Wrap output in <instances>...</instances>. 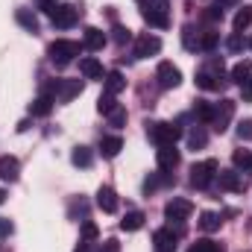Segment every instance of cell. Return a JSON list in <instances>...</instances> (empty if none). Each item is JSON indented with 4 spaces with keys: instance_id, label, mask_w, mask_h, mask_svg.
Instances as JSON below:
<instances>
[{
    "instance_id": "obj_1",
    "label": "cell",
    "mask_w": 252,
    "mask_h": 252,
    "mask_svg": "<svg viewBox=\"0 0 252 252\" xmlns=\"http://www.w3.org/2000/svg\"><path fill=\"white\" fill-rule=\"evenodd\" d=\"M79 53H82L79 41H70V38H56V41H50V44H47V56H50V62L56 64V67L70 64Z\"/></svg>"
},
{
    "instance_id": "obj_2",
    "label": "cell",
    "mask_w": 252,
    "mask_h": 252,
    "mask_svg": "<svg viewBox=\"0 0 252 252\" xmlns=\"http://www.w3.org/2000/svg\"><path fill=\"white\" fill-rule=\"evenodd\" d=\"M196 85L202 91H220L226 85V79H223V59H214L208 67L196 70Z\"/></svg>"
},
{
    "instance_id": "obj_3",
    "label": "cell",
    "mask_w": 252,
    "mask_h": 252,
    "mask_svg": "<svg viewBox=\"0 0 252 252\" xmlns=\"http://www.w3.org/2000/svg\"><path fill=\"white\" fill-rule=\"evenodd\" d=\"M217 173H220V164L214 161V158H205V161H196L193 167H190V185L193 188H208L214 179H217Z\"/></svg>"
},
{
    "instance_id": "obj_4",
    "label": "cell",
    "mask_w": 252,
    "mask_h": 252,
    "mask_svg": "<svg viewBox=\"0 0 252 252\" xmlns=\"http://www.w3.org/2000/svg\"><path fill=\"white\" fill-rule=\"evenodd\" d=\"M147 135L158 144V147H167V144H176L182 129L176 124H164V121H156V124H147Z\"/></svg>"
},
{
    "instance_id": "obj_5",
    "label": "cell",
    "mask_w": 252,
    "mask_h": 252,
    "mask_svg": "<svg viewBox=\"0 0 252 252\" xmlns=\"http://www.w3.org/2000/svg\"><path fill=\"white\" fill-rule=\"evenodd\" d=\"M232 118H235V100H220V103H214V121H211V126H214V132H226L229 129V124H232Z\"/></svg>"
},
{
    "instance_id": "obj_6",
    "label": "cell",
    "mask_w": 252,
    "mask_h": 252,
    "mask_svg": "<svg viewBox=\"0 0 252 252\" xmlns=\"http://www.w3.org/2000/svg\"><path fill=\"white\" fill-rule=\"evenodd\" d=\"M156 79H158V88H179V82H182V70L176 67L173 62H161L156 67Z\"/></svg>"
},
{
    "instance_id": "obj_7",
    "label": "cell",
    "mask_w": 252,
    "mask_h": 252,
    "mask_svg": "<svg viewBox=\"0 0 252 252\" xmlns=\"http://www.w3.org/2000/svg\"><path fill=\"white\" fill-rule=\"evenodd\" d=\"M156 164H158L161 173H173V170L179 167V150H176V144L158 147V150H156Z\"/></svg>"
},
{
    "instance_id": "obj_8",
    "label": "cell",
    "mask_w": 252,
    "mask_h": 252,
    "mask_svg": "<svg viewBox=\"0 0 252 252\" xmlns=\"http://www.w3.org/2000/svg\"><path fill=\"white\" fill-rule=\"evenodd\" d=\"M158 50H161V38H158V35L144 32V35L135 38V59H150V56H156Z\"/></svg>"
},
{
    "instance_id": "obj_9",
    "label": "cell",
    "mask_w": 252,
    "mask_h": 252,
    "mask_svg": "<svg viewBox=\"0 0 252 252\" xmlns=\"http://www.w3.org/2000/svg\"><path fill=\"white\" fill-rule=\"evenodd\" d=\"M190 211H193V205H190L188 199H179V196H173V199L164 205V217L173 220V223H185L190 217Z\"/></svg>"
},
{
    "instance_id": "obj_10",
    "label": "cell",
    "mask_w": 252,
    "mask_h": 252,
    "mask_svg": "<svg viewBox=\"0 0 252 252\" xmlns=\"http://www.w3.org/2000/svg\"><path fill=\"white\" fill-rule=\"evenodd\" d=\"M179 235H182L179 229L173 232V229L167 226V229H158V232L153 235V244H156L158 252H176V247H179Z\"/></svg>"
},
{
    "instance_id": "obj_11",
    "label": "cell",
    "mask_w": 252,
    "mask_h": 252,
    "mask_svg": "<svg viewBox=\"0 0 252 252\" xmlns=\"http://www.w3.org/2000/svg\"><path fill=\"white\" fill-rule=\"evenodd\" d=\"M82 79H56V100L59 103H70L73 97L82 94Z\"/></svg>"
},
{
    "instance_id": "obj_12",
    "label": "cell",
    "mask_w": 252,
    "mask_h": 252,
    "mask_svg": "<svg viewBox=\"0 0 252 252\" xmlns=\"http://www.w3.org/2000/svg\"><path fill=\"white\" fill-rule=\"evenodd\" d=\"M79 15H82V9H76V6H67L62 3V9L53 15V27H59V30H70L76 21H79Z\"/></svg>"
},
{
    "instance_id": "obj_13",
    "label": "cell",
    "mask_w": 252,
    "mask_h": 252,
    "mask_svg": "<svg viewBox=\"0 0 252 252\" xmlns=\"http://www.w3.org/2000/svg\"><path fill=\"white\" fill-rule=\"evenodd\" d=\"M141 15H144V21H147L150 27H158V30H164V27L170 24V18H167V9H164V3H161V0H158L156 6H150V9H144Z\"/></svg>"
},
{
    "instance_id": "obj_14",
    "label": "cell",
    "mask_w": 252,
    "mask_h": 252,
    "mask_svg": "<svg viewBox=\"0 0 252 252\" xmlns=\"http://www.w3.org/2000/svg\"><path fill=\"white\" fill-rule=\"evenodd\" d=\"M97 205H100V211H106V214H115V211L121 208V202H118V193H115V188L103 185V188L97 190Z\"/></svg>"
},
{
    "instance_id": "obj_15",
    "label": "cell",
    "mask_w": 252,
    "mask_h": 252,
    "mask_svg": "<svg viewBox=\"0 0 252 252\" xmlns=\"http://www.w3.org/2000/svg\"><path fill=\"white\" fill-rule=\"evenodd\" d=\"M21 176V164L15 156H0V179L3 182H18Z\"/></svg>"
},
{
    "instance_id": "obj_16",
    "label": "cell",
    "mask_w": 252,
    "mask_h": 252,
    "mask_svg": "<svg viewBox=\"0 0 252 252\" xmlns=\"http://www.w3.org/2000/svg\"><path fill=\"white\" fill-rule=\"evenodd\" d=\"M53 103H56V100H53L50 94H38V97L30 103V115H32V118H47V115L53 112Z\"/></svg>"
},
{
    "instance_id": "obj_17",
    "label": "cell",
    "mask_w": 252,
    "mask_h": 252,
    "mask_svg": "<svg viewBox=\"0 0 252 252\" xmlns=\"http://www.w3.org/2000/svg\"><path fill=\"white\" fill-rule=\"evenodd\" d=\"M121 150H124V138H121V135H106V138H100V156H103V158H115Z\"/></svg>"
},
{
    "instance_id": "obj_18",
    "label": "cell",
    "mask_w": 252,
    "mask_h": 252,
    "mask_svg": "<svg viewBox=\"0 0 252 252\" xmlns=\"http://www.w3.org/2000/svg\"><path fill=\"white\" fill-rule=\"evenodd\" d=\"M79 70H82V76H85V79H106V73H103V64L97 62L94 56H85V59H79Z\"/></svg>"
},
{
    "instance_id": "obj_19",
    "label": "cell",
    "mask_w": 252,
    "mask_h": 252,
    "mask_svg": "<svg viewBox=\"0 0 252 252\" xmlns=\"http://www.w3.org/2000/svg\"><path fill=\"white\" fill-rule=\"evenodd\" d=\"M217 182H220V188L223 190H232V193L244 190V182H241L238 170H220V173H217Z\"/></svg>"
},
{
    "instance_id": "obj_20",
    "label": "cell",
    "mask_w": 252,
    "mask_h": 252,
    "mask_svg": "<svg viewBox=\"0 0 252 252\" xmlns=\"http://www.w3.org/2000/svg\"><path fill=\"white\" fill-rule=\"evenodd\" d=\"M82 44H85L88 50H103V44H106V32L97 30V27H88L85 35H82Z\"/></svg>"
},
{
    "instance_id": "obj_21",
    "label": "cell",
    "mask_w": 252,
    "mask_h": 252,
    "mask_svg": "<svg viewBox=\"0 0 252 252\" xmlns=\"http://www.w3.org/2000/svg\"><path fill=\"white\" fill-rule=\"evenodd\" d=\"M103 85H106V94H121L126 88V79H124L121 70H109L106 79H103Z\"/></svg>"
},
{
    "instance_id": "obj_22",
    "label": "cell",
    "mask_w": 252,
    "mask_h": 252,
    "mask_svg": "<svg viewBox=\"0 0 252 252\" xmlns=\"http://www.w3.org/2000/svg\"><path fill=\"white\" fill-rule=\"evenodd\" d=\"M193 118H196L199 124H211V121H214V103L196 100V103H193Z\"/></svg>"
},
{
    "instance_id": "obj_23",
    "label": "cell",
    "mask_w": 252,
    "mask_h": 252,
    "mask_svg": "<svg viewBox=\"0 0 252 252\" xmlns=\"http://www.w3.org/2000/svg\"><path fill=\"white\" fill-rule=\"evenodd\" d=\"M70 161L76 164V167H91L94 164V153H91V147H73V153H70Z\"/></svg>"
},
{
    "instance_id": "obj_24",
    "label": "cell",
    "mask_w": 252,
    "mask_h": 252,
    "mask_svg": "<svg viewBox=\"0 0 252 252\" xmlns=\"http://www.w3.org/2000/svg\"><path fill=\"white\" fill-rule=\"evenodd\" d=\"M15 21H18L27 32H38V18H35V12H30V9H18V12H15Z\"/></svg>"
},
{
    "instance_id": "obj_25",
    "label": "cell",
    "mask_w": 252,
    "mask_h": 252,
    "mask_svg": "<svg viewBox=\"0 0 252 252\" xmlns=\"http://www.w3.org/2000/svg\"><path fill=\"white\" fill-rule=\"evenodd\" d=\"M144 220H147L144 211H126V217L121 220V229H124V232H138V229L144 226Z\"/></svg>"
},
{
    "instance_id": "obj_26",
    "label": "cell",
    "mask_w": 252,
    "mask_h": 252,
    "mask_svg": "<svg viewBox=\"0 0 252 252\" xmlns=\"http://www.w3.org/2000/svg\"><path fill=\"white\" fill-rule=\"evenodd\" d=\"M220 223H223V220H220L217 211H202V214H199V229H202V232H217Z\"/></svg>"
},
{
    "instance_id": "obj_27",
    "label": "cell",
    "mask_w": 252,
    "mask_h": 252,
    "mask_svg": "<svg viewBox=\"0 0 252 252\" xmlns=\"http://www.w3.org/2000/svg\"><path fill=\"white\" fill-rule=\"evenodd\" d=\"M252 76V64L250 62H238L232 67V82H238V85H247Z\"/></svg>"
},
{
    "instance_id": "obj_28",
    "label": "cell",
    "mask_w": 252,
    "mask_h": 252,
    "mask_svg": "<svg viewBox=\"0 0 252 252\" xmlns=\"http://www.w3.org/2000/svg\"><path fill=\"white\" fill-rule=\"evenodd\" d=\"M252 24V6H241L238 15H235V32H244Z\"/></svg>"
},
{
    "instance_id": "obj_29",
    "label": "cell",
    "mask_w": 252,
    "mask_h": 252,
    "mask_svg": "<svg viewBox=\"0 0 252 252\" xmlns=\"http://www.w3.org/2000/svg\"><path fill=\"white\" fill-rule=\"evenodd\" d=\"M188 144L193 147V150H202V147L208 144V132H205L202 126H196V129H190V132H188Z\"/></svg>"
},
{
    "instance_id": "obj_30",
    "label": "cell",
    "mask_w": 252,
    "mask_h": 252,
    "mask_svg": "<svg viewBox=\"0 0 252 252\" xmlns=\"http://www.w3.org/2000/svg\"><path fill=\"white\" fill-rule=\"evenodd\" d=\"M232 161H235V167H238V170H247V173H250V167H252V153H250V150H235Z\"/></svg>"
},
{
    "instance_id": "obj_31",
    "label": "cell",
    "mask_w": 252,
    "mask_h": 252,
    "mask_svg": "<svg viewBox=\"0 0 252 252\" xmlns=\"http://www.w3.org/2000/svg\"><path fill=\"white\" fill-rule=\"evenodd\" d=\"M182 41H185L188 50H199V32H196L193 27H185V30H182Z\"/></svg>"
},
{
    "instance_id": "obj_32",
    "label": "cell",
    "mask_w": 252,
    "mask_h": 252,
    "mask_svg": "<svg viewBox=\"0 0 252 252\" xmlns=\"http://www.w3.org/2000/svg\"><path fill=\"white\" fill-rule=\"evenodd\" d=\"M226 47H229V53H241L244 47H250V41H244V35H241V32H232V35H229V41H226Z\"/></svg>"
},
{
    "instance_id": "obj_33",
    "label": "cell",
    "mask_w": 252,
    "mask_h": 252,
    "mask_svg": "<svg viewBox=\"0 0 252 252\" xmlns=\"http://www.w3.org/2000/svg\"><path fill=\"white\" fill-rule=\"evenodd\" d=\"M220 41V32H202L199 35V50H214Z\"/></svg>"
},
{
    "instance_id": "obj_34",
    "label": "cell",
    "mask_w": 252,
    "mask_h": 252,
    "mask_svg": "<svg viewBox=\"0 0 252 252\" xmlns=\"http://www.w3.org/2000/svg\"><path fill=\"white\" fill-rule=\"evenodd\" d=\"M97 109H100V115H109V112H115V109H118V103H115V94H103V97L97 100Z\"/></svg>"
},
{
    "instance_id": "obj_35",
    "label": "cell",
    "mask_w": 252,
    "mask_h": 252,
    "mask_svg": "<svg viewBox=\"0 0 252 252\" xmlns=\"http://www.w3.org/2000/svg\"><path fill=\"white\" fill-rule=\"evenodd\" d=\"M35 6H38L44 15H50V18H53V15L62 9V3H59V0H35Z\"/></svg>"
},
{
    "instance_id": "obj_36",
    "label": "cell",
    "mask_w": 252,
    "mask_h": 252,
    "mask_svg": "<svg viewBox=\"0 0 252 252\" xmlns=\"http://www.w3.org/2000/svg\"><path fill=\"white\" fill-rule=\"evenodd\" d=\"M188 252H223V250H220L214 241H196V244H193Z\"/></svg>"
},
{
    "instance_id": "obj_37",
    "label": "cell",
    "mask_w": 252,
    "mask_h": 252,
    "mask_svg": "<svg viewBox=\"0 0 252 252\" xmlns=\"http://www.w3.org/2000/svg\"><path fill=\"white\" fill-rule=\"evenodd\" d=\"M106 118H109V124H112V126H124L126 124V109H124V106H118V109H115V112H109Z\"/></svg>"
},
{
    "instance_id": "obj_38",
    "label": "cell",
    "mask_w": 252,
    "mask_h": 252,
    "mask_svg": "<svg viewBox=\"0 0 252 252\" xmlns=\"http://www.w3.org/2000/svg\"><path fill=\"white\" fill-rule=\"evenodd\" d=\"M161 182H170V176H164V179H161V176H147V182H144V190H147V193H153V190L158 188Z\"/></svg>"
},
{
    "instance_id": "obj_39",
    "label": "cell",
    "mask_w": 252,
    "mask_h": 252,
    "mask_svg": "<svg viewBox=\"0 0 252 252\" xmlns=\"http://www.w3.org/2000/svg\"><path fill=\"white\" fill-rule=\"evenodd\" d=\"M85 211H88V202H85V199H73V202H70V217L82 214V220H85Z\"/></svg>"
},
{
    "instance_id": "obj_40",
    "label": "cell",
    "mask_w": 252,
    "mask_h": 252,
    "mask_svg": "<svg viewBox=\"0 0 252 252\" xmlns=\"http://www.w3.org/2000/svg\"><path fill=\"white\" fill-rule=\"evenodd\" d=\"M97 235H100V232H97V226H94L91 220H85V223H82V241H94Z\"/></svg>"
},
{
    "instance_id": "obj_41",
    "label": "cell",
    "mask_w": 252,
    "mask_h": 252,
    "mask_svg": "<svg viewBox=\"0 0 252 252\" xmlns=\"http://www.w3.org/2000/svg\"><path fill=\"white\" fill-rule=\"evenodd\" d=\"M112 32H115V41H118V44H126V41H132V30H126V27H115Z\"/></svg>"
},
{
    "instance_id": "obj_42",
    "label": "cell",
    "mask_w": 252,
    "mask_h": 252,
    "mask_svg": "<svg viewBox=\"0 0 252 252\" xmlns=\"http://www.w3.org/2000/svg\"><path fill=\"white\" fill-rule=\"evenodd\" d=\"M238 138L241 141H250L252 138V121H241L238 124Z\"/></svg>"
},
{
    "instance_id": "obj_43",
    "label": "cell",
    "mask_w": 252,
    "mask_h": 252,
    "mask_svg": "<svg viewBox=\"0 0 252 252\" xmlns=\"http://www.w3.org/2000/svg\"><path fill=\"white\" fill-rule=\"evenodd\" d=\"M97 252H121V244H118L115 238H109V241H103V244H100V250H97Z\"/></svg>"
},
{
    "instance_id": "obj_44",
    "label": "cell",
    "mask_w": 252,
    "mask_h": 252,
    "mask_svg": "<svg viewBox=\"0 0 252 252\" xmlns=\"http://www.w3.org/2000/svg\"><path fill=\"white\" fill-rule=\"evenodd\" d=\"M15 232V226H12V220H6V217H0V238H9Z\"/></svg>"
},
{
    "instance_id": "obj_45",
    "label": "cell",
    "mask_w": 252,
    "mask_h": 252,
    "mask_svg": "<svg viewBox=\"0 0 252 252\" xmlns=\"http://www.w3.org/2000/svg\"><path fill=\"white\" fill-rule=\"evenodd\" d=\"M73 252H91V241H79V244H76V250Z\"/></svg>"
},
{
    "instance_id": "obj_46",
    "label": "cell",
    "mask_w": 252,
    "mask_h": 252,
    "mask_svg": "<svg viewBox=\"0 0 252 252\" xmlns=\"http://www.w3.org/2000/svg\"><path fill=\"white\" fill-rule=\"evenodd\" d=\"M235 3H238V0H217L214 6H217V9H226V6H235Z\"/></svg>"
},
{
    "instance_id": "obj_47",
    "label": "cell",
    "mask_w": 252,
    "mask_h": 252,
    "mask_svg": "<svg viewBox=\"0 0 252 252\" xmlns=\"http://www.w3.org/2000/svg\"><path fill=\"white\" fill-rule=\"evenodd\" d=\"M156 3H158V0H138V6H141V12H144V9H150V6H156Z\"/></svg>"
},
{
    "instance_id": "obj_48",
    "label": "cell",
    "mask_w": 252,
    "mask_h": 252,
    "mask_svg": "<svg viewBox=\"0 0 252 252\" xmlns=\"http://www.w3.org/2000/svg\"><path fill=\"white\" fill-rule=\"evenodd\" d=\"M3 202H6V190L0 188V205H3Z\"/></svg>"
},
{
    "instance_id": "obj_49",
    "label": "cell",
    "mask_w": 252,
    "mask_h": 252,
    "mask_svg": "<svg viewBox=\"0 0 252 252\" xmlns=\"http://www.w3.org/2000/svg\"><path fill=\"white\" fill-rule=\"evenodd\" d=\"M241 88H250V91H252V76H250V82H247V85H241Z\"/></svg>"
},
{
    "instance_id": "obj_50",
    "label": "cell",
    "mask_w": 252,
    "mask_h": 252,
    "mask_svg": "<svg viewBox=\"0 0 252 252\" xmlns=\"http://www.w3.org/2000/svg\"><path fill=\"white\" fill-rule=\"evenodd\" d=\"M250 50H252V38H250Z\"/></svg>"
},
{
    "instance_id": "obj_51",
    "label": "cell",
    "mask_w": 252,
    "mask_h": 252,
    "mask_svg": "<svg viewBox=\"0 0 252 252\" xmlns=\"http://www.w3.org/2000/svg\"><path fill=\"white\" fill-rule=\"evenodd\" d=\"M250 173H252V167H250Z\"/></svg>"
}]
</instances>
